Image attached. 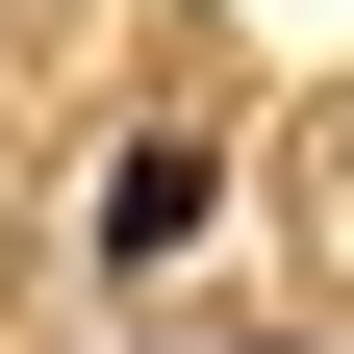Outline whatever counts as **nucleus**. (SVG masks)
<instances>
[{
    "label": "nucleus",
    "instance_id": "1",
    "mask_svg": "<svg viewBox=\"0 0 354 354\" xmlns=\"http://www.w3.org/2000/svg\"><path fill=\"white\" fill-rule=\"evenodd\" d=\"M203 203H228V177L177 152V127H152V152H102V279H177V253H203Z\"/></svg>",
    "mask_w": 354,
    "mask_h": 354
}]
</instances>
